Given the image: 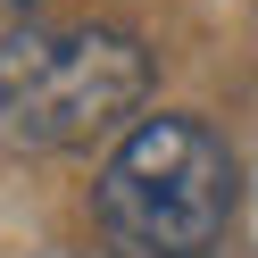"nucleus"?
<instances>
[{
  "instance_id": "obj_2",
  "label": "nucleus",
  "mask_w": 258,
  "mask_h": 258,
  "mask_svg": "<svg viewBox=\"0 0 258 258\" xmlns=\"http://www.w3.org/2000/svg\"><path fill=\"white\" fill-rule=\"evenodd\" d=\"M150 100V50L125 25H17L0 34V142L84 150Z\"/></svg>"
},
{
  "instance_id": "obj_1",
  "label": "nucleus",
  "mask_w": 258,
  "mask_h": 258,
  "mask_svg": "<svg viewBox=\"0 0 258 258\" xmlns=\"http://www.w3.org/2000/svg\"><path fill=\"white\" fill-rule=\"evenodd\" d=\"M233 150L200 117H167V108L125 125V142L92 183L100 233L125 258H217L233 233Z\"/></svg>"
}]
</instances>
